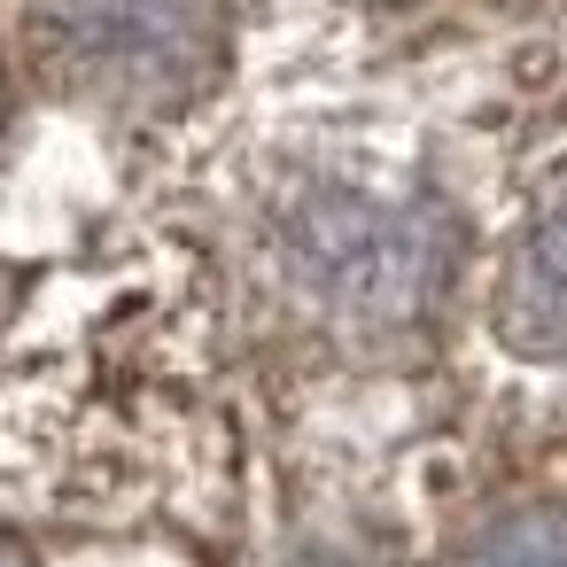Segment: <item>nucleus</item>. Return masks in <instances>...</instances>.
<instances>
[{
	"label": "nucleus",
	"instance_id": "nucleus-4",
	"mask_svg": "<svg viewBox=\"0 0 567 567\" xmlns=\"http://www.w3.org/2000/svg\"><path fill=\"white\" fill-rule=\"evenodd\" d=\"M0 110H9V94H0Z\"/></svg>",
	"mask_w": 567,
	"mask_h": 567
},
{
	"label": "nucleus",
	"instance_id": "nucleus-1",
	"mask_svg": "<svg viewBox=\"0 0 567 567\" xmlns=\"http://www.w3.org/2000/svg\"><path fill=\"white\" fill-rule=\"evenodd\" d=\"M296 288L350 327H404L443 288V241L427 210L373 195H319L288 234Z\"/></svg>",
	"mask_w": 567,
	"mask_h": 567
},
{
	"label": "nucleus",
	"instance_id": "nucleus-2",
	"mask_svg": "<svg viewBox=\"0 0 567 567\" xmlns=\"http://www.w3.org/2000/svg\"><path fill=\"white\" fill-rule=\"evenodd\" d=\"M32 48L48 79L110 110L187 94V71L210 63L203 0H32Z\"/></svg>",
	"mask_w": 567,
	"mask_h": 567
},
{
	"label": "nucleus",
	"instance_id": "nucleus-3",
	"mask_svg": "<svg viewBox=\"0 0 567 567\" xmlns=\"http://www.w3.org/2000/svg\"><path fill=\"white\" fill-rule=\"evenodd\" d=\"M497 327L536 358H567V210L513 249L497 280Z\"/></svg>",
	"mask_w": 567,
	"mask_h": 567
}]
</instances>
